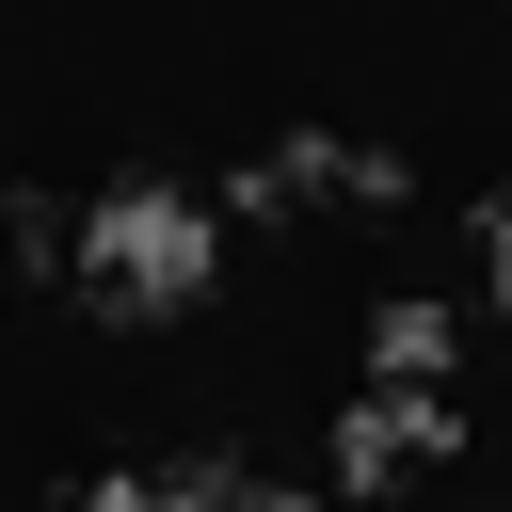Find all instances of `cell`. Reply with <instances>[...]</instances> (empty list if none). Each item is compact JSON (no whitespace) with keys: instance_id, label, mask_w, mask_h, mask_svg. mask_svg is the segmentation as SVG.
Masks as SVG:
<instances>
[{"instance_id":"obj_1","label":"cell","mask_w":512,"mask_h":512,"mask_svg":"<svg viewBox=\"0 0 512 512\" xmlns=\"http://www.w3.org/2000/svg\"><path fill=\"white\" fill-rule=\"evenodd\" d=\"M80 272H96V304H192L208 288V208L192 192H112L96 224H80Z\"/></svg>"},{"instance_id":"obj_2","label":"cell","mask_w":512,"mask_h":512,"mask_svg":"<svg viewBox=\"0 0 512 512\" xmlns=\"http://www.w3.org/2000/svg\"><path fill=\"white\" fill-rule=\"evenodd\" d=\"M480 272H496V304H512V208H496V224H480Z\"/></svg>"}]
</instances>
